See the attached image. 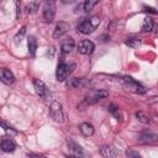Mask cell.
I'll list each match as a JSON object with an SVG mask.
<instances>
[{"instance_id":"1","label":"cell","mask_w":158,"mask_h":158,"mask_svg":"<svg viewBox=\"0 0 158 158\" xmlns=\"http://www.w3.org/2000/svg\"><path fill=\"white\" fill-rule=\"evenodd\" d=\"M99 23H100V17L98 15H93L88 19H84L78 25V32H80L83 35H89L93 31H95V28L99 26Z\"/></svg>"},{"instance_id":"2","label":"cell","mask_w":158,"mask_h":158,"mask_svg":"<svg viewBox=\"0 0 158 158\" xmlns=\"http://www.w3.org/2000/svg\"><path fill=\"white\" fill-rule=\"evenodd\" d=\"M75 65L74 64H68V63H59L56 70V78L58 81H64L74 70Z\"/></svg>"},{"instance_id":"3","label":"cell","mask_w":158,"mask_h":158,"mask_svg":"<svg viewBox=\"0 0 158 158\" xmlns=\"http://www.w3.org/2000/svg\"><path fill=\"white\" fill-rule=\"evenodd\" d=\"M109 95L107 90H104V89H93L90 90L86 96H85V104L86 105H93V104H96L100 99H104Z\"/></svg>"},{"instance_id":"4","label":"cell","mask_w":158,"mask_h":158,"mask_svg":"<svg viewBox=\"0 0 158 158\" xmlns=\"http://www.w3.org/2000/svg\"><path fill=\"white\" fill-rule=\"evenodd\" d=\"M49 114L52 116V118L58 122V123H63L64 122V112L62 109V105L58 101H52L49 105Z\"/></svg>"},{"instance_id":"5","label":"cell","mask_w":158,"mask_h":158,"mask_svg":"<svg viewBox=\"0 0 158 158\" xmlns=\"http://www.w3.org/2000/svg\"><path fill=\"white\" fill-rule=\"evenodd\" d=\"M54 15H56V2L54 1H47L43 5V10H42V16L46 23H51L54 20Z\"/></svg>"},{"instance_id":"6","label":"cell","mask_w":158,"mask_h":158,"mask_svg":"<svg viewBox=\"0 0 158 158\" xmlns=\"http://www.w3.org/2000/svg\"><path fill=\"white\" fill-rule=\"evenodd\" d=\"M123 84H125V88L135 94H144L147 91V89L141 85L139 83H137L136 80H133L132 78H123Z\"/></svg>"},{"instance_id":"7","label":"cell","mask_w":158,"mask_h":158,"mask_svg":"<svg viewBox=\"0 0 158 158\" xmlns=\"http://www.w3.org/2000/svg\"><path fill=\"white\" fill-rule=\"evenodd\" d=\"M33 88H35L36 94H37L40 98H42L43 100H48V99L51 98L49 90H48L47 85H46L42 80H40V79H35V80H33Z\"/></svg>"},{"instance_id":"8","label":"cell","mask_w":158,"mask_h":158,"mask_svg":"<svg viewBox=\"0 0 158 158\" xmlns=\"http://www.w3.org/2000/svg\"><path fill=\"white\" fill-rule=\"evenodd\" d=\"M94 49H95V44H94L90 40H83V41H80L79 44H78V51H79L81 54H85V56L91 54V53L94 52Z\"/></svg>"},{"instance_id":"9","label":"cell","mask_w":158,"mask_h":158,"mask_svg":"<svg viewBox=\"0 0 158 158\" xmlns=\"http://www.w3.org/2000/svg\"><path fill=\"white\" fill-rule=\"evenodd\" d=\"M69 30V23L65 21H59L53 31V38H60L62 36H64Z\"/></svg>"},{"instance_id":"10","label":"cell","mask_w":158,"mask_h":158,"mask_svg":"<svg viewBox=\"0 0 158 158\" xmlns=\"http://www.w3.org/2000/svg\"><path fill=\"white\" fill-rule=\"evenodd\" d=\"M0 81H2L6 85H10L15 81L14 73L7 68H0Z\"/></svg>"},{"instance_id":"11","label":"cell","mask_w":158,"mask_h":158,"mask_svg":"<svg viewBox=\"0 0 158 158\" xmlns=\"http://www.w3.org/2000/svg\"><path fill=\"white\" fill-rule=\"evenodd\" d=\"M100 152H101V156H102L104 158H115L116 154H117L116 148H115L114 146H111V144L102 146L101 149H100Z\"/></svg>"},{"instance_id":"12","label":"cell","mask_w":158,"mask_h":158,"mask_svg":"<svg viewBox=\"0 0 158 158\" xmlns=\"http://www.w3.org/2000/svg\"><path fill=\"white\" fill-rule=\"evenodd\" d=\"M0 148H1L4 152L10 153V152H14V151H15L16 144H15L14 141L10 139V138H2V139L0 141Z\"/></svg>"},{"instance_id":"13","label":"cell","mask_w":158,"mask_h":158,"mask_svg":"<svg viewBox=\"0 0 158 158\" xmlns=\"http://www.w3.org/2000/svg\"><path fill=\"white\" fill-rule=\"evenodd\" d=\"M74 46H75V42L72 37H67L65 40H63L62 44H60V49L63 53H69L74 49Z\"/></svg>"},{"instance_id":"14","label":"cell","mask_w":158,"mask_h":158,"mask_svg":"<svg viewBox=\"0 0 158 158\" xmlns=\"http://www.w3.org/2000/svg\"><path fill=\"white\" fill-rule=\"evenodd\" d=\"M67 142H68V146H69V148H70V152L73 153V157H75V158H81V157H83V149H81V147H80L78 143H75V142H73V141H70V139H68Z\"/></svg>"},{"instance_id":"15","label":"cell","mask_w":158,"mask_h":158,"mask_svg":"<svg viewBox=\"0 0 158 158\" xmlns=\"http://www.w3.org/2000/svg\"><path fill=\"white\" fill-rule=\"evenodd\" d=\"M79 131L85 137H89V136H93L94 135V126L91 123H89V122H83L79 126Z\"/></svg>"},{"instance_id":"16","label":"cell","mask_w":158,"mask_h":158,"mask_svg":"<svg viewBox=\"0 0 158 158\" xmlns=\"http://www.w3.org/2000/svg\"><path fill=\"white\" fill-rule=\"evenodd\" d=\"M158 136L156 133H142L138 136V142L139 143H153L156 142Z\"/></svg>"},{"instance_id":"17","label":"cell","mask_w":158,"mask_h":158,"mask_svg":"<svg viewBox=\"0 0 158 158\" xmlns=\"http://www.w3.org/2000/svg\"><path fill=\"white\" fill-rule=\"evenodd\" d=\"M86 83L88 81L84 78H72L68 81V86H70V88H81V86H85Z\"/></svg>"},{"instance_id":"18","label":"cell","mask_w":158,"mask_h":158,"mask_svg":"<svg viewBox=\"0 0 158 158\" xmlns=\"http://www.w3.org/2000/svg\"><path fill=\"white\" fill-rule=\"evenodd\" d=\"M27 46H28V53L35 57L36 54V51H37V41L33 36H30L28 37V41H27Z\"/></svg>"},{"instance_id":"19","label":"cell","mask_w":158,"mask_h":158,"mask_svg":"<svg viewBox=\"0 0 158 158\" xmlns=\"http://www.w3.org/2000/svg\"><path fill=\"white\" fill-rule=\"evenodd\" d=\"M153 27H154L153 20H152L151 17L144 19V21H143V23H142V31H143V32H151V31L153 30Z\"/></svg>"},{"instance_id":"20","label":"cell","mask_w":158,"mask_h":158,"mask_svg":"<svg viewBox=\"0 0 158 158\" xmlns=\"http://www.w3.org/2000/svg\"><path fill=\"white\" fill-rule=\"evenodd\" d=\"M109 111L116 117V120H118V121H122V114H121V111H120V109L117 107V106H115L114 104H111V105H109Z\"/></svg>"},{"instance_id":"21","label":"cell","mask_w":158,"mask_h":158,"mask_svg":"<svg viewBox=\"0 0 158 158\" xmlns=\"http://www.w3.org/2000/svg\"><path fill=\"white\" fill-rule=\"evenodd\" d=\"M98 4H99V1H96V0H88V1L83 2V11L89 12V11H91L93 7H94L95 5H98Z\"/></svg>"},{"instance_id":"22","label":"cell","mask_w":158,"mask_h":158,"mask_svg":"<svg viewBox=\"0 0 158 158\" xmlns=\"http://www.w3.org/2000/svg\"><path fill=\"white\" fill-rule=\"evenodd\" d=\"M38 6H40V2H37V1H31L30 4H27L26 10H27L28 14H36L37 10H38Z\"/></svg>"},{"instance_id":"23","label":"cell","mask_w":158,"mask_h":158,"mask_svg":"<svg viewBox=\"0 0 158 158\" xmlns=\"http://www.w3.org/2000/svg\"><path fill=\"white\" fill-rule=\"evenodd\" d=\"M136 117H137L138 121H141L143 123H148L149 122V115L143 112V111H137L136 112Z\"/></svg>"},{"instance_id":"24","label":"cell","mask_w":158,"mask_h":158,"mask_svg":"<svg viewBox=\"0 0 158 158\" xmlns=\"http://www.w3.org/2000/svg\"><path fill=\"white\" fill-rule=\"evenodd\" d=\"M125 43H126L127 46L135 48V47H137V46L141 43V41H139V38H137V37H128V38L125 41Z\"/></svg>"},{"instance_id":"25","label":"cell","mask_w":158,"mask_h":158,"mask_svg":"<svg viewBox=\"0 0 158 158\" xmlns=\"http://www.w3.org/2000/svg\"><path fill=\"white\" fill-rule=\"evenodd\" d=\"M0 126H1L4 130H6V131H14V132H16L15 128H14L10 123H7L6 121H4V120H1V118H0Z\"/></svg>"},{"instance_id":"26","label":"cell","mask_w":158,"mask_h":158,"mask_svg":"<svg viewBox=\"0 0 158 158\" xmlns=\"http://www.w3.org/2000/svg\"><path fill=\"white\" fill-rule=\"evenodd\" d=\"M25 32H26V26H23V27L21 28V31L16 35V40H17V41H21V38H22V36L25 35Z\"/></svg>"},{"instance_id":"27","label":"cell","mask_w":158,"mask_h":158,"mask_svg":"<svg viewBox=\"0 0 158 158\" xmlns=\"http://www.w3.org/2000/svg\"><path fill=\"white\" fill-rule=\"evenodd\" d=\"M21 16V6L20 2H16V19H19Z\"/></svg>"},{"instance_id":"28","label":"cell","mask_w":158,"mask_h":158,"mask_svg":"<svg viewBox=\"0 0 158 158\" xmlns=\"http://www.w3.org/2000/svg\"><path fill=\"white\" fill-rule=\"evenodd\" d=\"M126 154H127L128 157H133V158H141V157H139V154H137V153H135V152H132V151H127V152H126Z\"/></svg>"},{"instance_id":"29","label":"cell","mask_w":158,"mask_h":158,"mask_svg":"<svg viewBox=\"0 0 158 158\" xmlns=\"http://www.w3.org/2000/svg\"><path fill=\"white\" fill-rule=\"evenodd\" d=\"M30 158H48V157H44V156H40V154H35V153H28L27 154Z\"/></svg>"}]
</instances>
